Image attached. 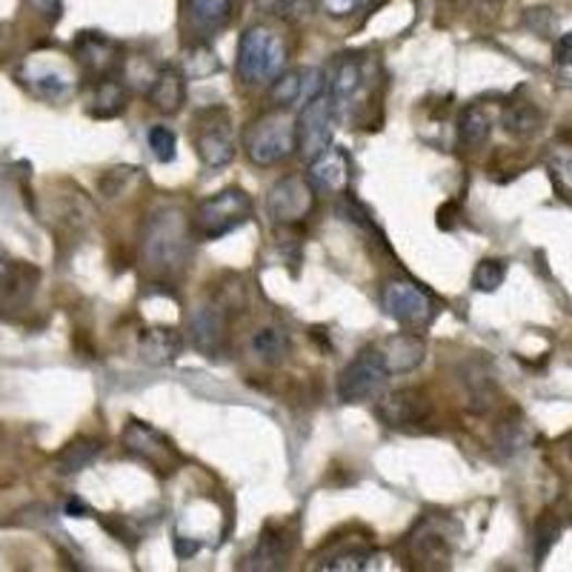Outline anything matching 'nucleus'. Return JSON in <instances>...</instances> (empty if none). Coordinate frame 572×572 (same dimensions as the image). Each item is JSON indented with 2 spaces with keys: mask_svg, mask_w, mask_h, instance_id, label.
Returning <instances> with one entry per match:
<instances>
[{
  "mask_svg": "<svg viewBox=\"0 0 572 572\" xmlns=\"http://www.w3.org/2000/svg\"><path fill=\"white\" fill-rule=\"evenodd\" d=\"M144 264L158 275H175L190 258V221L175 206L155 212L144 227L141 241Z\"/></svg>",
  "mask_w": 572,
  "mask_h": 572,
  "instance_id": "f257e3e1",
  "label": "nucleus"
},
{
  "mask_svg": "<svg viewBox=\"0 0 572 572\" xmlns=\"http://www.w3.org/2000/svg\"><path fill=\"white\" fill-rule=\"evenodd\" d=\"M283 63H287V46L281 35L267 26V23H255L241 35L238 44V75L246 84H272L281 75Z\"/></svg>",
  "mask_w": 572,
  "mask_h": 572,
  "instance_id": "f03ea898",
  "label": "nucleus"
},
{
  "mask_svg": "<svg viewBox=\"0 0 572 572\" xmlns=\"http://www.w3.org/2000/svg\"><path fill=\"white\" fill-rule=\"evenodd\" d=\"M246 155L258 167H275L297 153V121L287 109L260 114L244 135Z\"/></svg>",
  "mask_w": 572,
  "mask_h": 572,
  "instance_id": "7ed1b4c3",
  "label": "nucleus"
},
{
  "mask_svg": "<svg viewBox=\"0 0 572 572\" xmlns=\"http://www.w3.org/2000/svg\"><path fill=\"white\" fill-rule=\"evenodd\" d=\"M252 215V200L241 190H223L212 198L200 200L195 215H192V229L204 241H218V238L235 232L244 227Z\"/></svg>",
  "mask_w": 572,
  "mask_h": 572,
  "instance_id": "20e7f679",
  "label": "nucleus"
},
{
  "mask_svg": "<svg viewBox=\"0 0 572 572\" xmlns=\"http://www.w3.org/2000/svg\"><path fill=\"white\" fill-rule=\"evenodd\" d=\"M384 309H387L389 318H395L398 324L412 329H424L433 324L435 313H438V304L433 301L424 287H418L410 278H395L384 287Z\"/></svg>",
  "mask_w": 572,
  "mask_h": 572,
  "instance_id": "39448f33",
  "label": "nucleus"
},
{
  "mask_svg": "<svg viewBox=\"0 0 572 572\" xmlns=\"http://www.w3.org/2000/svg\"><path fill=\"white\" fill-rule=\"evenodd\" d=\"M387 366H384L381 355L375 346L369 350H361L358 358L352 361L346 369L338 378V398L343 404H361V401H369L381 392L384 381H387Z\"/></svg>",
  "mask_w": 572,
  "mask_h": 572,
  "instance_id": "423d86ee",
  "label": "nucleus"
},
{
  "mask_svg": "<svg viewBox=\"0 0 572 572\" xmlns=\"http://www.w3.org/2000/svg\"><path fill=\"white\" fill-rule=\"evenodd\" d=\"M315 209V190L313 181H304L301 175H287L275 183L267 195V212L275 223L290 227L309 218Z\"/></svg>",
  "mask_w": 572,
  "mask_h": 572,
  "instance_id": "0eeeda50",
  "label": "nucleus"
},
{
  "mask_svg": "<svg viewBox=\"0 0 572 572\" xmlns=\"http://www.w3.org/2000/svg\"><path fill=\"white\" fill-rule=\"evenodd\" d=\"M332 123H336L332 98L320 92L309 104H304V112L297 118V153L306 160L318 158L332 144Z\"/></svg>",
  "mask_w": 572,
  "mask_h": 572,
  "instance_id": "6e6552de",
  "label": "nucleus"
},
{
  "mask_svg": "<svg viewBox=\"0 0 572 572\" xmlns=\"http://www.w3.org/2000/svg\"><path fill=\"white\" fill-rule=\"evenodd\" d=\"M195 149L206 167H227L235 158V137H232V123L223 109H209L198 118L195 130Z\"/></svg>",
  "mask_w": 572,
  "mask_h": 572,
  "instance_id": "1a4fd4ad",
  "label": "nucleus"
},
{
  "mask_svg": "<svg viewBox=\"0 0 572 572\" xmlns=\"http://www.w3.org/2000/svg\"><path fill=\"white\" fill-rule=\"evenodd\" d=\"M123 447L137 455L144 464H149L158 473H172L181 455L175 447L163 438L155 427L144 424V421H130V427L123 429Z\"/></svg>",
  "mask_w": 572,
  "mask_h": 572,
  "instance_id": "9d476101",
  "label": "nucleus"
},
{
  "mask_svg": "<svg viewBox=\"0 0 572 572\" xmlns=\"http://www.w3.org/2000/svg\"><path fill=\"white\" fill-rule=\"evenodd\" d=\"M366 92V66L358 54H341L329 75L327 95L332 98L336 118L346 114L350 109L361 107V98Z\"/></svg>",
  "mask_w": 572,
  "mask_h": 572,
  "instance_id": "9b49d317",
  "label": "nucleus"
},
{
  "mask_svg": "<svg viewBox=\"0 0 572 572\" xmlns=\"http://www.w3.org/2000/svg\"><path fill=\"white\" fill-rule=\"evenodd\" d=\"M433 412L429 398L421 392V389H395L378 401V418L387 424V427H415V424H424Z\"/></svg>",
  "mask_w": 572,
  "mask_h": 572,
  "instance_id": "f8f14e48",
  "label": "nucleus"
},
{
  "mask_svg": "<svg viewBox=\"0 0 572 572\" xmlns=\"http://www.w3.org/2000/svg\"><path fill=\"white\" fill-rule=\"evenodd\" d=\"M190 341L192 346L209 358L227 350V315L221 306L200 304L190 315Z\"/></svg>",
  "mask_w": 572,
  "mask_h": 572,
  "instance_id": "ddd939ff",
  "label": "nucleus"
},
{
  "mask_svg": "<svg viewBox=\"0 0 572 572\" xmlns=\"http://www.w3.org/2000/svg\"><path fill=\"white\" fill-rule=\"evenodd\" d=\"M410 552L421 567H435V570H438V567H447V561H450L452 556V544L450 538H447V533H443L441 521H424V524L412 533Z\"/></svg>",
  "mask_w": 572,
  "mask_h": 572,
  "instance_id": "4468645a",
  "label": "nucleus"
},
{
  "mask_svg": "<svg viewBox=\"0 0 572 572\" xmlns=\"http://www.w3.org/2000/svg\"><path fill=\"white\" fill-rule=\"evenodd\" d=\"M309 181L324 192H343L350 186V155L341 146L329 144L318 158L309 160Z\"/></svg>",
  "mask_w": 572,
  "mask_h": 572,
  "instance_id": "2eb2a0df",
  "label": "nucleus"
},
{
  "mask_svg": "<svg viewBox=\"0 0 572 572\" xmlns=\"http://www.w3.org/2000/svg\"><path fill=\"white\" fill-rule=\"evenodd\" d=\"M375 350L381 355L389 375H404L412 373V369H418L421 361H424V352H427V343H424V338L401 332V336L387 338V341H384L381 346H375Z\"/></svg>",
  "mask_w": 572,
  "mask_h": 572,
  "instance_id": "dca6fc26",
  "label": "nucleus"
},
{
  "mask_svg": "<svg viewBox=\"0 0 572 572\" xmlns=\"http://www.w3.org/2000/svg\"><path fill=\"white\" fill-rule=\"evenodd\" d=\"M75 58L89 75L107 77L118 66V46L98 32H84L75 44Z\"/></svg>",
  "mask_w": 572,
  "mask_h": 572,
  "instance_id": "f3484780",
  "label": "nucleus"
},
{
  "mask_svg": "<svg viewBox=\"0 0 572 572\" xmlns=\"http://www.w3.org/2000/svg\"><path fill=\"white\" fill-rule=\"evenodd\" d=\"M146 98H149V104H153L158 112H181L183 100H186V84H183L181 72L172 66H158L153 84L146 89Z\"/></svg>",
  "mask_w": 572,
  "mask_h": 572,
  "instance_id": "a211bd4d",
  "label": "nucleus"
},
{
  "mask_svg": "<svg viewBox=\"0 0 572 572\" xmlns=\"http://www.w3.org/2000/svg\"><path fill=\"white\" fill-rule=\"evenodd\" d=\"M292 552V538L283 530H272L267 526L264 535L258 538L252 556L246 558L244 570H281L287 564V558Z\"/></svg>",
  "mask_w": 572,
  "mask_h": 572,
  "instance_id": "6ab92c4d",
  "label": "nucleus"
},
{
  "mask_svg": "<svg viewBox=\"0 0 572 572\" xmlns=\"http://www.w3.org/2000/svg\"><path fill=\"white\" fill-rule=\"evenodd\" d=\"M137 346H141V358H144L146 364L163 366V364H172V361L181 355L183 338L178 336L175 329L153 327V329H144V332H141V341H137Z\"/></svg>",
  "mask_w": 572,
  "mask_h": 572,
  "instance_id": "aec40b11",
  "label": "nucleus"
},
{
  "mask_svg": "<svg viewBox=\"0 0 572 572\" xmlns=\"http://www.w3.org/2000/svg\"><path fill=\"white\" fill-rule=\"evenodd\" d=\"M232 15V0H190V26L198 35H215Z\"/></svg>",
  "mask_w": 572,
  "mask_h": 572,
  "instance_id": "412c9836",
  "label": "nucleus"
},
{
  "mask_svg": "<svg viewBox=\"0 0 572 572\" xmlns=\"http://www.w3.org/2000/svg\"><path fill=\"white\" fill-rule=\"evenodd\" d=\"M544 126L541 109L535 107L533 100H515L503 109V130L515 137H533L538 135Z\"/></svg>",
  "mask_w": 572,
  "mask_h": 572,
  "instance_id": "4be33fe9",
  "label": "nucleus"
},
{
  "mask_svg": "<svg viewBox=\"0 0 572 572\" xmlns=\"http://www.w3.org/2000/svg\"><path fill=\"white\" fill-rule=\"evenodd\" d=\"M250 346H252V352H255V358L267 366L283 364L287 355H290V338H287V332L278 327L258 329V332L252 336Z\"/></svg>",
  "mask_w": 572,
  "mask_h": 572,
  "instance_id": "5701e85b",
  "label": "nucleus"
},
{
  "mask_svg": "<svg viewBox=\"0 0 572 572\" xmlns=\"http://www.w3.org/2000/svg\"><path fill=\"white\" fill-rule=\"evenodd\" d=\"M26 84L38 92V95H44V98L58 100L72 89V77L63 69H40L38 61H35L29 66V72H26Z\"/></svg>",
  "mask_w": 572,
  "mask_h": 572,
  "instance_id": "b1692460",
  "label": "nucleus"
},
{
  "mask_svg": "<svg viewBox=\"0 0 572 572\" xmlns=\"http://www.w3.org/2000/svg\"><path fill=\"white\" fill-rule=\"evenodd\" d=\"M489 132H492L489 114L480 107H466L464 114H461V126H458L461 144H466L470 149H478V146L489 141Z\"/></svg>",
  "mask_w": 572,
  "mask_h": 572,
  "instance_id": "393cba45",
  "label": "nucleus"
},
{
  "mask_svg": "<svg viewBox=\"0 0 572 572\" xmlns=\"http://www.w3.org/2000/svg\"><path fill=\"white\" fill-rule=\"evenodd\" d=\"M100 455V443L89 441V438H81V441L69 443L66 450L61 452L58 458V466H61V473H81L86 466Z\"/></svg>",
  "mask_w": 572,
  "mask_h": 572,
  "instance_id": "a878e982",
  "label": "nucleus"
},
{
  "mask_svg": "<svg viewBox=\"0 0 572 572\" xmlns=\"http://www.w3.org/2000/svg\"><path fill=\"white\" fill-rule=\"evenodd\" d=\"M304 75L306 69H290L272 81V100L281 104V107H290L295 100H306L304 98Z\"/></svg>",
  "mask_w": 572,
  "mask_h": 572,
  "instance_id": "bb28decb",
  "label": "nucleus"
},
{
  "mask_svg": "<svg viewBox=\"0 0 572 572\" xmlns=\"http://www.w3.org/2000/svg\"><path fill=\"white\" fill-rule=\"evenodd\" d=\"M123 100H126V92L118 81H109L104 77L98 84V92H95V109L92 112L98 118H114V114L123 112Z\"/></svg>",
  "mask_w": 572,
  "mask_h": 572,
  "instance_id": "cd10ccee",
  "label": "nucleus"
},
{
  "mask_svg": "<svg viewBox=\"0 0 572 572\" xmlns=\"http://www.w3.org/2000/svg\"><path fill=\"white\" fill-rule=\"evenodd\" d=\"M375 558L378 552L373 549H350V552H341V556L329 558L324 570L329 572H361V570H373Z\"/></svg>",
  "mask_w": 572,
  "mask_h": 572,
  "instance_id": "c85d7f7f",
  "label": "nucleus"
},
{
  "mask_svg": "<svg viewBox=\"0 0 572 572\" xmlns=\"http://www.w3.org/2000/svg\"><path fill=\"white\" fill-rule=\"evenodd\" d=\"M218 69H221V63H218V58H215V52L209 46H192L190 52H186V58H183V72H186L190 81L192 77L212 75Z\"/></svg>",
  "mask_w": 572,
  "mask_h": 572,
  "instance_id": "c756f323",
  "label": "nucleus"
},
{
  "mask_svg": "<svg viewBox=\"0 0 572 572\" xmlns=\"http://www.w3.org/2000/svg\"><path fill=\"white\" fill-rule=\"evenodd\" d=\"M558 535H561V521L552 512H544L538 524H535V558L544 561L549 556V549L556 547Z\"/></svg>",
  "mask_w": 572,
  "mask_h": 572,
  "instance_id": "7c9ffc66",
  "label": "nucleus"
},
{
  "mask_svg": "<svg viewBox=\"0 0 572 572\" xmlns=\"http://www.w3.org/2000/svg\"><path fill=\"white\" fill-rule=\"evenodd\" d=\"M255 3L283 21H304L315 7V0H255Z\"/></svg>",
  "mask_w": 572,
  "mask_h": 572,
  "instance_id": "2f4dec72",
  "label": "nucleus"
},
{
  "mask_svg": "<svg viewBox=\"0 0 572 572\" xmlns=\"http://www.w3.org/2000/svg\"><path fill=\"white\" fill-rule=\"evenodd\" d=\"M503 278H507V267H503L501 260L489 258V260H480L478 267H475L473 283L478 292H496L503 283Z\"/></svg>",
  "mask_w": 572,
  "mask_h": 572,
  "instance_id": "473e14b6",
  "label": "nucleus"
},
{
  "mask_svg": "<svg viewBox=\"0 0 572 572\" xmlns=\"http://www.w3.org/2000/svg\"><path fill=\"white\" fill-rule=\"evenodd\" d=\"M175 132L167 130V126H153L149 130V149H153L155 158L160 163H169V160H175Z\"/></svg>",
  "mask_w": 572,
  "mask_h": 572,
  "instance_id": "72a5a7b5",
  "label": "nucleus"
},
{
  "mask_svg": "<svg viewBox=\"0 0 572 572\" xmlns=\"http://www.w3.org/2000/svg\"><path fill=\"white\" fill-rule=\"evenodd\" d=\"M369 3H375V0H320L324 12L332 17H350L355 15L358 9L369 7Z\"/></svg>",
  "mask_w": 572,
  "mask_h": 572,
  "instance_id": "f704fd0d",
  "label": "nucleus"
},
{
  "mask_svg": "<svg viewBox=\"0 0 572 572\" xmlns=\"http://www.w3.org/2000/svg\"><path fill=\"white\" fill-rule=\"evenodd\" d=\"M552 172H556V178L561 181V186L572 192V146L558 149V153L552 155Z\"/></svg>",
  "mask_w": 572,
  "mask_h": 572,
  "instance_id": "c9c22d12",
  "label": "nucleus"
},
{
  "mask_svg": "<svg viewBox=\"0 0 572 572\" xmlns=\"http://www.w3.org/2000/svg\"><path fill=\"white\" fill-rule=\"evenodd\" d=\"M26 3L46 21H58V15H61V0H26Z\"/></svg>",
  "mask_w": 572,
  "mask_h": 572,
  "instance_id": "e433bc0d",
  "label": "nucleus"
},
{
  "mask_svg": "<svg viewBox=\"0 0 572 572\" xmlns=\"http://www.w3.org/2000/svg\"><path fill=\"white\" fill-rule=\"evenodd\" d=\"M556 63L558 66H572V32H567V35H561L556 44Z\"/></svg>",
  "mask_w": 572,
  "mask_h": 572,
  "instance_id": "4c0bfd02",
  "label": "nucleus"
},
{
  "mask_svg": "<svg viewBox=\"0 0 572 572\" xmlns=\"http://www.w3.org/2000/svg\"><path fill=\"white\" fill-rule=\"evenodd\" d=\"M458 212V206H443V209H438V227H443V229H450L452 223H455V218H452V215Z\"/></svg>",
  "mask_w": 572,
  "mask_h": 572,
  "instance_id": "58836bf2",
  "label": "nucleus"
},
{
  "mask_svg": "<svg viewBox=\"0 0 572 572\" xmlns=\"http://www.w3.org/2000/svg\"><path fill=\"white\" fill-rule=\"evenodd\" d=\"M69 512H86V507L81 501H69V507H66Z\"/></svg>",
  "mask_w": 572,
  "mask_h": 572,
  "instance_id": "ea45409f",
  "label": "nucleus"
},
{
  "mask_svg": "<svg viewBox=\"0 0 572 572\" xmlns=\"http://www.w3.org/2000/svg\"><path fill=\"white\" fill-rule=\"evenodd\" d=\"M3 278H7V260L0 258V281H3Z\"/></svg>",
  "mask_w": 572,
  "mask_h": 572,
  "instance_id": "a19ab883",
  "label": "nucleus"
},
{
  "mask_svg": "<svg viewBox=\"0 0 572 572\" xmlns=\"http://www.w3.org/2000/svg\"><path fill=\"white\" fill-rule=\"evenodd\" d=\"M567 450H570V458H572V435H570V441H567Z\"/></svg>",
  "mask_w": 572,
  "mask_h": 572,
  "instance_id": "79ce46f5",
  "label": "nucleus"
}]
</instances>
